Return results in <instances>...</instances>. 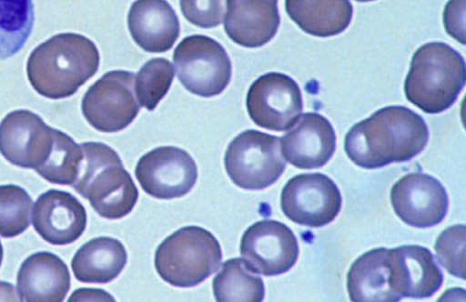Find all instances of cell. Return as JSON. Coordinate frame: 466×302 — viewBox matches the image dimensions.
Wrapping results in <instances>:
<instances>
[{
  "label": "cell",
  "instance_id": "6da1fadb",
  "mask_svg": "<svg viewBox=\"0 0 466 302\" xmlns=\"http://www.w3.org/2000/svg\"><path fill=\"white\" fill-rule=\"evenodd\" d=\"M429 140L426 122L402 106H390L355 124L346 134L344 150L362 168L374 169L409 161Z\"/></svg>",
  "mask_w": 466,
  "mask_h": 302
},
{
  "label": "cell",
  "instance_id": "7a4b0ae2",
  "mask_svg": "<svg viewBox=\"0 0 466 302\" xmlns=\"http://www.w3.org/2000/svg\"><path fill=\"white\" fill-rule=\"evenodd\" d=\"M99 52L83 35L62 33L36 46L26 63L32 87L42 96L62 99L73 96L99 66Z\"/></svg>",
  "mask_w": 466,
  "mask_h": 302
},
{
  "label": "cell",
  "instance_id": "3957f363",
  "mask_svg": "<svg viewBox=\"0 0 466 302\" xmlns=\"http://www.w3.org/2000/svg\"><path fill=\"white\" fill-rule=\"evenodd\" d=\"M80 146L83 159L71 186L104 218L119 219L129 214L138 190L118 154L101 142H85Z\"/></svg>",
  "mask_w": 466,
  "mask_h": 302
},
{
  "label": "cell",
  "instance_id": "277c9868",
  "mask_svg": "<svg viewBox=\"0 0 466 302\" xmlns=\"http://www.w3.org/2000/svg\"><path fill=\"white\" fill-rule=\"evenodd\" d=\"M462 55L442 42L426 43L413 54L404 82L406 98L427 114L449 109L465 86Z\"/></svg>",
  "mask_w": 466,
  "mask_h": 302
},
{
  "label": "cell",
  "instance_id": "5b68a950",
  "mask_svg": "<svg viewBox=\"0 0 466 302\" xmlns=\"http://www.w3.org/2000/svg\"><path fill=\"white\" fill-rule=\"evenodd\" d=\"M221 261L218 240L198 226L175 231L160 243L155 253L157 274L177 287L198 286L218 271Z\"/></svg>",
  "mask_w": 466,
  "mask_h": 302
},
{
  "label": "cell",
  "instance_id": "8992f818",
  "mask_svg": "<svg viewBox=\"0 0 466 302\" xmlns=\"http://www.w3.org/2000/svg\"><path fill=\"white\" fill-rule=\"evenodd\" d=\"M224 165L231 181L248 190L271 186L286 168L279 137L254 129L233 138L226 150Z\"/></svg>",
  "mask_w": 466,
  "mask_h": 302
},
{
  "label": "cell",
  "instance_id": "52a82bcc",
  "mask_svg": "<svg viewBox=\"0 0 466 302\" xmlns=\"http://www.w3.org/2000/svg\"><path fill=\"white\" fill-rule=\"evenodd\" d=\"M173 61L182 86L202 97L220 95L231 79L232 65L227 51L203 35L182 39L174 50Z\"/></svg>",
  "mask_w": 466,
  "mask_h": 302
},
{
  "label": "cell",
  "instance_id": "ba28073f",
  "mask_svg": "<svg viewBox=\"0 0 466 302\" xmlns=\"http://www.w3.org/2000/svg\"><path fill=\"white\" fill-rule=\"evenodd\" d=\"M134 78L132 72L113 70L103 75L87 89L81 109L91 126L100 132L114 133L133 122L139 112Z\"/></svg>",
  "mask_w": 466,
  "mask_h": 302
},
{
  "label": "cell",
  "instance_id": "9c48e42d",
  "mask_svg": "<svg viewBox=\"0 0 466 302\" xmlns=\"http://www.w3.org/2000/svg\"><path fill=\"white\" fill-rule=\"evenodd\" d=\"M342 198L337 185L321 173L300 174L290 178L280 196L284 215L292 222L319 227L332 222Z\"/></svg>",
  "mask_w": 466,
  "mask_h": 302
},
{
  "label": "cell",
  "instance_id": "30bf717a",
  "mask_svg": "<svg viewBox=\"0 0 466 302\" xmlns=\"http://www.w3.org/2000/svg\"><path fill=\"white\" fill-rule=\"evenodd\" d=\"M246 106L257 126L281 132L290 128L299 119L303 110V100L293 78L270 72L260 76L251 84Z\"/></svg>",
  "mask_w": 466,
  "mask_h": 302
},
{
  "label": "cell",
  "instance_id": "8fae6325",
  "mask_svg": "<svg viewBox=\"0 0 466 302\" xmlns=\"http://www.w3.org/2000/svg\"><path fill=\"white\" fill-rule=\"evenodd\" d=\"M142 189L159 199L184 196L195 186L198 167L184 149L167 146L154 148L142 156L135 168Z\"/></svg>",
  "mask_w": 466,
  "mask_h": 302
},
{
  "label": "cell",
  "instance_id": "7c38bea8",
  "mask_svg": "<svg viewBox=\"0 0 466 302\" xmlns=\"http://www.w3.org/2000/svg\"><path fill=\"white\" fill-rule=\"evenodd\" d=\"M56 130L29 110L12 111L0 122V153L14 166L36 170L51 155Z\"/></svg>",
  "mask_w": 466,
  "mask_h": 302
},
{
  "label": "cell",
  "instance_id": "4fadbf2b",
  "mask_svg": "<svg viewBox=\"0 0 466 302\" xmlns=\"http://www.w3.org/2000/svg\"><path fill=\"white\" fill-rule=\"evenodd\" d=\"M240 255L257 274L273 277L288 272L297 262L299 244L285 224L264 219L243 233Z\"/></svg>",
  "mask_w": 466,
  "mask_h": 302
},
{
  "label": "cell",
  "instance_id": "5bb4252c",
  "mask_svg": "<svg viewBox=\"0 0 466 302\" xmlns=\"http://www.w3.org/2000/svg\"><path fill=\"white\" fill-rule=\"evenodd\" d=\"M390 202L404 223L419 228L441 223L449 208L448 194L441 183L420 172L409 173L393 185Z\"/></svg>",
  "mask_w": 466,
  "mask_h": 302
},
{
  "label": "cell",
  "instance_id": "9a60e30c",
  "mask_svg": "<svg viewBox=\"0 0 466 302\" xmlns=\"http://www.w3.org/2000/svg\"><path fill=\"white\" fill-rule=\"evenodd\" d=\"M389 285L400 299L428 298L441 287L443 275L431 252L421 246L389 249Z\"/></svg>",
  "mask_w": 466,
  "mask_h": 302
},
{
  "label": "cell",
  "instance_id": "2e32d148",
  "mask_svg": "<svg viewBox=\"0 0 466 302\" xmlns=\"http://www.w3.org/2000/svg\"><path fill=\"white\" fill-rule=\"evenodd\" d=\"M84 206L71 193L50 189L41 194L33 207L32 222L47 243L65 246L77 240L86 226Z\"/></svg>",
  "mask_w": 466,
  "mask_h": 302
},
{
  "label": "cell",
  "instance_id": "e0dca14e",
  "mask_svg": "<svg viewBox=\"0 0 466 302\" xmlns=\"http://www.w3.org/2000/svg\"><path fill=\"white\" fill-rule=\"evenodd\" d=\"M280 141L286 160L301 169L323 166L336 149L332 125L322 115L312 112L299 117Z\"/></svg>",
  "mask_w": 466,
  "mask_h": 302
},
{
  "label": "cell",
  "instance_id": "ac0fdd59",
  "mask_svg": "<svg viewBox=\"0 0 466 302\" xmlns=\"http://www.w3.org/2000/svg\"><path fill=\"white\" fill-rule=\"evenodd\" d=\"M224 29L236 44L257 48L268 43L280 25L278 0H226Z\"/></svg>",
  "mask_w": 466,
  "mask_h": 302
},
{
  "label": "cell",
  "instance_id": "d6986e66",
  "mask_svg": "<svg viewBox=\"0 0 466 302\" xmlns=\"http://www.w3.org/2000/svg\"><path fill=\"white\" fill-rule=\"evenodd\" d=\"M70 273L56 255L41 251L30 255L17 273V293L21 301L61 302L70 289Z\"/></svg>",
  "mask_w": 466,
  "mask_h": 302
},
{
  "label": "cell",
  "instance_id": "ffe728a7",
  "mask_svg": "<svg viewBox=\"0 0 466 302\" xmlns=\"http://www.w3.org/2000/svg\"><path fill=\"white\" fill-rule=\"evenodd\" d=\"M135 43L150 53L168 51L179 36V21L167 0H136L127 15Z\"/></svg>",
  "mask_w": 466,
  "mask_h": 302
},
{
  "label": "cell",
  "instance_id": "44dd1931",
  "mask_svg": "<svg viewBox=\"0 0 466 302\" xmlns=\"http://www.w3.org/2000/svg\"><path fill=\"white\" fill-rule=\"evenodd\" d=\"M127 254L116 238L98 237L86 242L71 262L75 277L83 283L106 284L124 269Z\"/></svg>",
  "mask_w": 466,
  "mask_h": 302
},
{
  "label": "cell",
  "instance_id": "7402d4cb",
  "mask_svg": "<svg viewBox=\"0 0 466 302\" xmlns=\"http://www.w3.org/2000/svg\"><path fill=\"white\" fill-rule=\"evenodd\" d=\"M289 18L305 33L329 37L342 33L350 24V0H285Z\"/></svg>",
  "mask_w": 466,
  "mask_h": 302
},
{
  "label": "cell",
  "instance_id": "603a6c76",
  "mask_svg": "<svg viewBox=\"0 0 466 302\" xmlns=\"http://www.w3.org/2000/svg\"><path fill=\"white\" fill-rule=\"evenodd\" d=\"M388 250L385 247L371 249L353 262L347 277V289L351 301L400 300L389 285Z\"/></svg>",
  "mask_w": 466,
  "mask_h": 302
},
{
  "label": "cell",
  "instance_id": "cb8c5ba5",
  "mask_svg": "<svg viewBox=\"0 0 466 302\" xmlns=\"http://www.w3.org/2000/svg\"><path fill=\"white\" fill-rule=\"evenodd\" d=\"M212 287L218 302H260L265 296L262 278L241 257L224 262Z\"/></svg>",
  "mask_w": 466,
  "mask_h": 302
},
{
  "label": "cell",
  "instance_id": "d4e9b609",
  "mask_svg": "<svg viewBox=\"0 0 466 302\" xmlns=\"http://www.w3.org/2000/svg\"><path fill=\"white\" fill-rule=\"evenodd\" d=\"M35 22L33 0H0V61L25 45Z\"/></svg>",
  "mask_w": 466,
  "mask_h": 302
},
{
  "label": "cell",
  "instance_id": "484cf974",
  "mask_svg": "<svg viewBox=\"0 0 466 302\" xmlns=\"http://www.w3.org/2000/svg\"><path fill=\"white\" fill-rule=\"evenodd\" d=\"M83 151L80 145L56 130L54 148L47 161L35 172L46 181L57 185H72L78 175Z\"/></svg>",
  "mask_w": 466,
  "mask_h": 302
},
{
  "label": "cell",
  "instance_id": "4316f807",
  "mask_svg": "<svg viewBox=\"0 0 466 302\" xmlns=\"http://www.w3.org/2000/svg\"><path fill=\"white\" fill-rule=\"evenodd\" d=\"M174 79L172 64L165 58L148 60L137 75L134 90L139 105L154 110L167 95Z\"/></svg>",
  "mask_w": 466,
  "mask_h": 302
},
{
  "label": "cell",
  "instance_id": "83f0119b",
  "mask_svg": "<svg viewBox=\"0 0 466 302\" xmlns=\"http://www.w3.org/2000/svg\"><path fill=\"white\" fill-rule=\"evenodd\" d=\"M33 200L17 185L0 186V236L15 237L25 232L30 225Z\"/></svg>",
  "mask_w": 466,
  "mask_h": 302
},
{
  "label": "cell",
  "instance_id": "f1b7e54d",
  "mask_svg": "<svg viewBox=\"0 0 466 302\" xmlns=\"http://www.w3.org/2000/svg\"><path fill=\"white\" fill-rule=\"evenodd\" d=\"M434 249L439 263L451 275L465 279V226L454 225L438 237Z\"/></svg>",
  "mask_w": 466,
  "mask_h": 302
},
{
  "label": "cell",
  "instance_id": "f546056e",
  "mask_svg": "<svg viewBox=\"0 0 466 302\" xmlns=\"http://www.w3.org/2000/svg\"><path fill=\"white\" fill-rule=\"evenodd\" d=\"M226 0H180L185 18L201 28H213L224 22Z\"/></svg>",
  "mask_w": 466,
  "mask_h": 302
},
{
  "label": "cell",
  "instance_id": "4dcf8cb0",
  "mask_svg": "<svg viewBox=\"0 0 466 302\" xmlns=\"http://www.w3.org/2000/svg\"><path fill=\"white\" fill-rule=\"evenodd\" d=\"M443 25L450 35L465 45V0H450L446 4Z\"/></svg>",
  "mask_w": 466,
  "mask_h": 302
},
{
  "label": "cell",
  "instance_id": "1f68e13d",
  "mask_svg": "<svg viewBox=\"0 0 466 302\" xmlns=\"http://www.w3.org/2000/svg\"><path fill=\"white\" fill-rule=\"evenodd\" d=\"M105 296H109L107 293H105L104 290L101 289H90V288H80L76 290L69 297L68 301H80L85 298L91 297H103Z\"/></svg>",
  "mask_w": 466,
  "mask_h": 302
},
{
  "label": "cell",
  "instance_id": "d6a6232c",
  "mask_svg": "<svg viewBox=\"0 0 466 302\" xmlns=\"http://www.w3.org/2000/svg\"><path fill=\"white\" fill-rule=\"evenodd\" d=\"M0 301H21L11 283L0 281Z\"/></svg>",
  "mask_w": 466,
  "mask_h": 302
},
{
  "label": "cell",
  "instance_id": "836d02e7",
  "mask_svg": "<svg viewBox=\"0 0 466 302\" xmlns=\"http://www.w3.org/2000/svg\"><path fill=\"white\" fill-rule=\"evenodd\" d=\"M3 256H4V250H3V246H2L1 241H0V267H1V264H2V261H3Z\"/></svg>",
  "mask_w": 466,
  "mask_h": 302
},
{
  "label": "cell",
  "instance_id": "e575fe53",
  "mask_svg": "<svg viewBox=\"0 0 466 302\" xmlns=\"http://www.w3.org/2000/svg\"><path fill=\"white\" fill-rule=\"evenodd\" d=\"M357 2H370V1H375V0H355Z\"/></svg>",
  "mask_w": 466,
  "mask_h": 302
}]
</instances>
